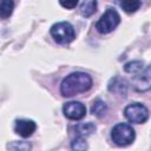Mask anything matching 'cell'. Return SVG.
<instances>
[{
    "label": "cell",
    "instance_id": "obj_1",
    "mask_svg": "<svg viewBox=\"0 0 151 151\" xmlns=\"http://www.w3.org/2000/svg\"><path fill=\"white\" fill-rule=\"evenodd\" d=\"M92 87V78L84 72H73L68 74L60 85V92L64 97H72L84 93Z\"/></svg>",
    "mask_w": 151,
    "mask_h": 151
},
{
    "label": "cell",
    "instance_id": "obj_2",
    "mask_svg": "<svg viewBox=\"0 0 151 151\" xmlns=\"http://www.w3.org/2000/svg\"><path fill=\"white\" fill-rule=\"evenodd\" d=\"M111 138L118 146H127L134 140L136 132L131 125L126 123H119L112 129Z\"/></svg>",
    "mask_w": 151,
    "mask_h": 151
},
{
    "label": "cell",
    "instance_id": "obj_3",
    "mask_svg": "<svg viewBox=\"0 0 151 151\" xmlns=\"http://www.w3.org/2000/svg\"><path fill=\"white\" fill-rule=\"evenodd\" d=\"M51 35L53 39L61 45L70 44L76 38V32L73 26L67 21H60L51 27Z\"/></svg>",
    "mask_w": 151,
    "mask_h": 151
},
{
    "label": "cell",
    "instance_id": "obj_4",
    "mask_svg": "<svg viewBox=\"0 0 151 151\" xmlns=\"http://www.w3.org/2000/svg\"><path fill=\"white\" fill-rule=\"evenodd\" d=\"M120 22V15L114 8H107L105 13L100 17V19L96 24V28L99 33L106 34L112 32Z\"/></svg>",
    "mask_w": 151,
    "mask_h": 151
},
{
    "label": "cell",
    "instance_id": "obj_5",
    "mask_svg": "<svg viewBox=\"0 0 151 151\" xmlns=\"http://www.w3.org/2000/svg\"><path fill=\"white\" fill-rule=\"evenodd\" d=\"M124 114L129 122L134 123V124L145 123L149 118L147 109L140 103H132L127 105L124 110Z\"/></svg>",
    "mask_w": 151,
    "mask_h": 151
},
{
    "label": "cell",
    "instance_id": "obj_6",
    "mask_svg": "<svg viewBox=\"0 0 151 151\" xmlns=\"http://www.w3.org/2000/svg\"><path fill=\"white\" fill-rule=\"evenodd\" d=\"M64 116L71 120H79L85 117L86 107L80 101H68L65 103L63 106Z\"/></svg>",
    "mask_w": 151,
    "mask_h": 151
},
{
    "label": "cell",
    "instance_id": "obj_7",
    "mask_svg": "<svg viewBox=\"0 0 151 151\" xmlns=\"http://www.w3.org/2000/svg\"><path fill=\"white\" fill-rule=\"evenodd\" d=\"M132 85L138 92H145L151 88V65L147 66L143 73L136 76L132 79Z\"/></svg>",
    "mask_w": 151,
    "mask_h": 151
},
{
    "label": "cell",
    "instance_id": "obj_8",
    "mask_svg": "<svg viewBox=\"0 0 151 151\" xmlns=\"http://www.w3.org/2000/svg\"><path fill=\"white\" fill-rule=\"evenodd\" d=\"M37 125L33 120L29 119H17L14 124V131L22 138H28L35 131Z\"/></svg>",
    "mask_w": 151,
    "mask_h": 151
},
{
    "label": "cell",
    "instance_id": "obj_9",
    "mask_svg": "<svg viewBox=\"0 0 151 151\" xmlns=\"http://www.w3.org/2000/svg\"><path fill=\"white\" fill-rule=\"evenodd\" d=\"M109 91L118 94V96H122V97H125L126 96V92H127V85H126V81L119 77H114L113 79H111L110 84H109Z\"/></svg>",
    "mask_w": 151,
    "mask_h": 151
},
{
    "label": "cell",
    "instance_id": "obj_10",
    "mask_svg": "<svg viewBox=\"0 0 151 151\" xmlns=\"http://www.w3.org/2000/svg\"><path fill=\"white\" fill-rule=\"evenodd\" d=\"M77 136H81V137H86L92 134L96 131V125L93 123H80L78 125H76L74 127Z\"/></svg>",
    "mask_w": 151,
    "mask_h": 151
},
{
    "label": "cell",
    "instance_id": "obj_11",
    "mask_svg": "<svg viewBox=\"0 0 151 151\" xmlns=\"http://www.w3.org/2000/svg\"><path fill=\"white\" fill-rule=\"evenodd\" d=\"M14 9V2L12 0H1L0 2V17L2 19L8 18Z\"/></svg>",
    "mask_w": 151,
    "mask_h": 151
},
{
    "label": "cell",
    "instance_id": "obj_12",
    "mask_svg": "<svg viewBox=\"0 0 151 151\" xmlns=\"http://www.w3.org/2000/svg\"><path fill=\"white\" fill-rule=\"evenodd\" d=\"M96 8H97V1H94V0H87V1H84L81 4V6H80V13L84 17H91L96 12Z\"/></svg>",
    "mask_w": 151,
    "mask_h": 151
},
{
    "label": "cell",
    "instance_id": "obj_13",
    "mask_svg": "<svg viewBox=\"0 0 151 151\" xmlns=\"http://www.w3.org/2000/svg\"><path fill=\"white\" fill-rule=\"evenodd\" d=\"M106 111H107V105L101 100V99H96L94 101H93V105H92V107H91V112L94 114V116H97V117H101V116H104L105 113H106Z\"/></svg>",
    "mask_w": 151,
    "mask_h": 151
},
{
    "label": "cell",
    "instance_id": "obj_14",
    "mask_svg": "<svg viewBox=\"0 0 151 151\" xmlns=\"http://www.w3.org/2000/svg\"><path fill=\"white\" fill-rule=\"evenodd\" d=\"M142 2L139 0H123L120 2V7L126 12V13H134L139 7Z\"/></svg>",
    "mask_w": 151,
    "mask_h": 151
},
{
    "label": "cell",
    "instance_id": "obj_15",
    "mask_svg": "<svg viewBox=\"0 0 151 151\" xmlns=\"http://www.w3.org/2000/svg\"><path fill=\"white\" fill-rule=\"evenodd\" d=\"M8 151H31V144L24 140L11 142L8 144Z\"/></svg>",
    "mask_w": 151,
    "mask_h": 151
},
{
    "label": "cell",
    "instance_id": "obj_16",
    "mask_svg": "<svg viewBox=\"0 0 151 151\" xmlns=\"http://www.w3.org/2000/svg\"><path fill=\"white\" fill-rule=\"evenodd\" d=\"M71 147L73 151H86L87 150V143L85 140V137L81 136H77L72 143H71Z\"/></svg>",
    "mask_w": 151,
    "mask_h": 151
},
{
    "label": "cell",
    "instance_id": "obj_17",
    "mask_svg": "<svg viewBox=\"0 0 151 151\" xmlns=\"http://www.w3.org/2000/svg\"><path fill=\"white\" fill-rule=\"evenodd\" d=\"M143 65H144L143 61H140V60H133V61H130V63L125 64L124 70L127 73H138V72L142 71Z\"/></svg>",
    "mask_w": 151,
    "mask_h": 151
},
{
    "label": "cell",
    "instance_id": "obj_18",
    "mask_svg": "<svg viewBox=\"0 0 151 151\" xmlns=\"http://www.w3.org/2000/svg\"><path fill=\"white\" fill-rule=\"evenodd\" d=\"M60 5L65 8H74L77 5H78V1L77 0H73V1H60Z\"/></svg>",
    "mask_w": 151,
    "mask_h": 151
}]
</instances>
